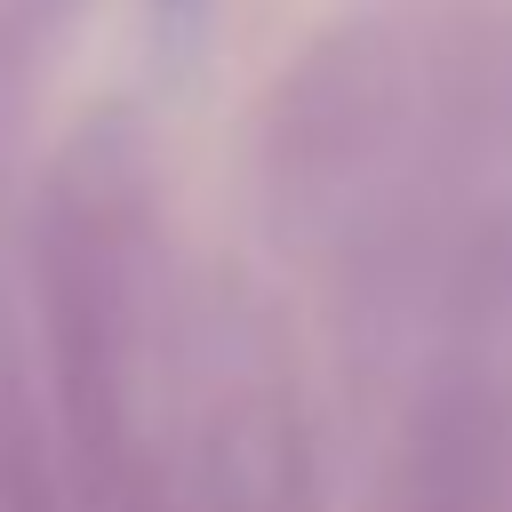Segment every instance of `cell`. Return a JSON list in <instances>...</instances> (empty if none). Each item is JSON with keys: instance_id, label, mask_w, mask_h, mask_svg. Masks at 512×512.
I'll list each match as a JSON object with an SVG mask.
<instances>
[{"instance_id": "cell-1", "label": "cell", "mask_w": 512, "mask_h": 512, "mask_svg": "<svg viewBox=\"0 0 512 512\" xmlns=\"http://www.w3.org/2000/svg\"><path fill=\"white\" fill-rule=\"evenodd\" d=\"M168 8H192V0H168Z\"/></svg>"}]
</instances>
